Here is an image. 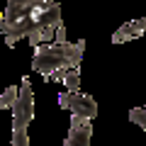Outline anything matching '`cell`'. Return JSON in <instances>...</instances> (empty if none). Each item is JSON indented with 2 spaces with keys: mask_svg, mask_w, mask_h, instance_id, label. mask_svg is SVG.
<instances>
[{
  "mask_svg": "<svg viewBox=\"0 0 146 146\" xmlns=\"http://www.w3.org/2000/svg\"><path fill=\"white\" fill-rule=\"evenodd\" d=\"M54 0H7L5 12L0 10V32L7 46H15L34 27H39L42 12Z\"/></svg>",
  "mask_w": 146,
  "mask_h": 146,
  "instance_id": "7a4b0ae2",
  "label": "cell"
},
{
  "mask_svg": "<svg viewBox=\"0 0 146 146\" xmlns=\"http://www.w3.org/2000/svg\"><path fill=\"white\" fill-rule=\"evenodd\" d=\"M17 100V88H5V93L0 95V110H12Z\"/></svg>",
  "mask_w": 146,
  "mask_h": 146,
  "instance_id": "ba28073f",
  "label": "cell"
},
{
  "mask_svg": "<svg viewBox=\"0 0 146 146\" xmlns=\"http://www.w3.org/2000/svg\"><path fill=\"white\" fill-rule=\"evenodd\" d=\"M146 32V17H139V20H131L127 25H122L119 29L112 34V42L115 44H124V42H134Z\"/></svg>",
  "mask_w": 146,
  "mask_h": 146,
  "instance_id": "8992f818",
  "label": "cell"
},
{
  "mask_svg": "<svg viewBox=\"0 0 146 146\" xmlns=\"http://www.w3.org/2000/svg\"><path fill=\"white\" fill-rule=\"evenodd\" d=\"M58 80L63 83V88H66L68 93H76V90L80 88V68H68V71H63Z\"/></svg>",
  "mask_w": 146,
  "mask_h": 146,
  "instance_id": "52a82bcc",
  "label": "cell"
},
{
  "mask_svg": "<svg viewBox=\"0 0 146 146\" xmlns=\"http://www.w3.org/2000/svg\"><path fill=\"white\" fill-rule=\"evenodd\" d=\"M90 139H93V119L71 112V131L63 146H90Z\"/></svg>",
  "mask_w": 146,
  "mask_h": 146,
  "instance_id": "5b68a950",
  "label": "cell"
},
{
  "mask_svg": "<svg viewBox=\"0 0 146 146\" xmlns=\"http://www.w3.org/2000/svg\"><path fill=\"white\" fill-rule=\"evenodd\" d=\"M83 51H85V39H78L76 44H71V42H44L39 46H34L32 68L36 73H42L44 80H58L63 71L80 66Z\"/></svg>",
  "mask_w": 146,
  "mask_h": 146,
  "instance_id": "6da1fadb",
  "label": "cell"
},
{
  "mask_svg": "<svg viewBox=\"0 0 146 146\" xmlns=\"http://www.w3.org/2000/svg\"><path fill=\"white\" fill-rule=\"evenodd\" d=\"M58 105L63 110H68V112H73V115L88 117V119L98 117V102H95V98L88 93H80V90H76V93H68V90L66 93H58Z\"/></svg>",
  "mask_w": 146,
  "mask_h": 146,
  "instance_id": "277c9868",
  "label": "cell"
},
{
  "mask_svg": "<svg viewBox=\"0 0 146 146\" xmlns=\"http://www.w3.org/2000/svg\"><path fill=\"white\" fill-rule=\"evenodd\" d=\"M129 119L146 131V105H144V107H131L129 110Z\"/></svg>",
  "mask_w": 146,
  "mask_h": 146,
  "instance_id": "9c48e42d",
  "label": "cell"
},
{
  "mask_svg": "<svg viewBox=\"0 0 146 146\" xmlns=\"http://www.w3.org/2000/svg\"><path fill=\"white\" fill-rule=\"evenodd\" d=\"M34 119V90L29 76H25L17 88V100L12 105V141L10 146H29L27 127Z\"/></svg>",
  "mask_w": 146,
  "mask_h": 146,
  "instance_id": "3957f363",
  "label": "cell"
},
{
  "mask_svg": "<svg viewBox=\"0 0 146 146\" xmlns=\"http://www.w3.org/2000/svg\"><path fill=\"white\" fill-rule=\"evenodd\" d=\"M54 42H66V27H63V22L54 27Z\"/></svg>",
  "mask_w": 146,
  "mask_h": 146,
  "instance_id": "30bf717a",
  "label": "cell"
}]
</instances>
